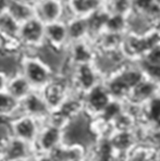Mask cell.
Returning a JSON list of instances; mask_svg holds the SVG:
<instances>
[{
  "label": "cell",
  "instance_id": "cell-20",
  "mask_svg": "<svg viewBox=\"0 0 160 161\" xmlns=\"http://www.w3.org/2000/svg\"><path fill=\"white\" fill-rule=\"evenodd\" d=\"M110 142L118 156L132 150L134 145V135L132 132H113Z\"/></svg>",
  "mask_w": 160,
  "mask_h": 161
},
{
  "label": "cell",
  "instance_id": "cell-32",
  "mask_svg": "<svg viewBox=\"0 0 160 161\" xmlns=\"http://www.w3.org/2000/svg\"><path fill=\"white\" fill-rule=\"evenodd\" d=\"M152 138H154V143L160 148V130L155 132L154 135H152Z\"/></svg>",
  "mask_w": 160,
  "mask_h": 161
},
{
  "label": "cell",
  "instance_id": "cell-23",
  "mask_svg": "<svg viewBox=\"0 0 160 161\" xmlns=\"http://www.w3.org/2000/svg\"><path fill=\"white\" fill-rule=\"evenodd\" d=\"M102 8L109 14L129 16L133 12V0H103Z\"/></svg>",
  "mask_w": 160,
  "mask_h": 161
},
{
  "label": "cell",
  "instance_id": "cell-28",
  "mask_svg": "<svg viewBox=\"0 0 160 161\" xmlns=\"http://www.w3.org/2000/svg\"><path fill=\"white\" fill-rule=\"evenodd\" d=\"M142 61L148 63V64L160 65V42L150 48L147 51L144 57L142 58Z\"/></svg>",
  "mask_w": 160,
  "mask_h": 161
},
{
  "label": "cell",
  "instance_id": "cell-15",
  "mask_svg": "<svg viewBox=\"0 0 160 161\" xmlns=\"http://www.w3.org/2000/svg\"><path fill=\"white\" fill-rule=\"evenodd\" d=\"M33 91H34V88L32 87V85L30 84L29 80L25 79L24 75L20 71L13 73L8 77L6 92L10 94L18 101H21Z\"/></svg>",
  "mask_w": 160,
  "mask_h": 161
},
{
  "label": "cell",
  "instance_id": "cell-24",
  "mask_svg": "<svg viewBox=\"0 0 160 161\" xmlns=\"http://www.w3.org/2000/svg\"><path fill=\"white\" fill-rule=\"evenodd\" d=\"M105 31L113 34H126L128 33V16L119 14H108L105 24Z\"/></svg>",
  "mask_w": 160,
  "mask_h": 161
},
{
  "label": "cell",
  "instance_id": "cell-34",
  "mask_svg": "<svg viewBox=\"0 0 160 161\" xmlns=\"http://www.w3.org/2000/svg\"><path fill=\"white\" fill-rule=\"evenodd\" d=\"M155 123H156V126H157V129H158V130H160V118H159V119L157 120V121H156V122H155Z\"/></svg>",
  "mask_w": 160,
  "mask_h": 161
},
{
  "label": "cell",
  "instance_id": "cell-2",
  "mask_svg": "<svg viewBox=\"0 0 160 161\" xmlns=\"http://www.w3.org/2000/svg\"><path fill=\"white\" fill-rule=\"evenodd\" d=\"M45 25L35 16L20 25L18 44L22 53H35L45 44Z\"/></svg>",
  "mask_w": 160,
  "mask_h": 161
},
{
  "label": "cell",
  "instance_id": "cell-8",
  "mask_svg": "<svg viewBox=\"0 0 160 161\" xmlns=\"http://www.w3.org/2000/svg\"><path fill=\"white\" fill-rule=\"evenodd\" d=\"M97 50L91 39L70 42L65 49L67 59L73 65H82L93 63Z\"/></svg>",
  "mask_w": 160,
  "mask_h": 161
},
{
  "label": "cell",
  "instance_id": "cell-12",
  "mask_svg": "<svg viewBox=\"0 0 160 161\" xmlns=\"http://www.w3.org/2000/svg\"><path fill=\"white\" fill-rule=\"evenodd\" d=\"M35 153L34 146L25 142L9 136L7 141L6 149H4L2 161H15L20 159H30Z\"/></svg>",
  "mask_w": 160,
  "mask_h": 161
},
{
  "label": "cell",
  "instance_id": "cell-26",
  "mask_svg": "<svg viewBox=\"0 0 160 161\" xmlns=\"http://www.w3.org/2000/svg\"><path fill=\"white\" fill-rule=\"evenodd\" d=\"M141 70H142L144 77L152 82H154L155 84H157L159 86L160 85V65H154V64H148V63L144 62L141 60Z\"/></svg>",
  "mask_w": 160,
  "mask_h": 161
},
{
  "label": "cell",
  "instance_id": "cell-38",
  "mask_svg": "<svg viewBox=\"0 0 160 161\" xmlns=\"http://www.w3.org/2000/svg\"><path fill=\"white\" fill-rule=\"evenodd\" d=\"M0 161H2V160H0Z\"/></svg>",
  "mask_w": 160,
  "mask_h": 161
},
{
  "label": "cell",
  "instance_id": "cell-21",
  "mask_svg": "<svg viewBox=\"0 0 160 161\" xmlns=\"http://www.w3.org/2000/svg\"><path fill=\"white\" fill-rule=\"evenodd\" d=\"M108 14L109 13L103 8H102L86 18L89 31V39L91 40L97 37L98 35L102 34L105 31V24L106 21H107Z\"/></svg>",
  "mask_w": 160,
  "mask_h": 161
},
{
  "label": "cell",
  "instance_id": "cell-25",
  "mask_svg": "<svg viewBox=\"0 0 160 161\" xmlns=\"http://www.w3.org/2000/svg\"><path fill=\"white\" fill-rule=\"evenodd\" d=\"M124 105H125V101L117 100V99H111L109 101L106 108L103 109V111L100 113L99 117L102 118L105 121L111 123L116 118L119 117L122 112L124 111Z\"/></svg>",
  "mask_w": 160,
  "mask_h": 161
},
{
  "label": "cell",
  "instance_id": "cell-1",
  "mask_svg": "<svg viewBox=\"0 0 160 161\" xmlns=\"http://www.w3.org/2000/svg\"><path fill=\"white\" fill-rule=\"evenodd\" d=\"M20 72L35 91H41L56 75L35 53L21 54Z\"/></svg>",
  "mask_w": 160,
  "mask_h": 161
},
{
  "label": "cell",
  "instance_id": "cell-6",
  "mask_svg": "<svg viewBox=\"0 0 160 161\" xmlns=\"http://www.w3.org/2000/svg\"><path fill=\"white\" fill-rule=\"evenodd\" d=\"M111 99L105 83H99L83 95L84 113L89 119L99 117Z\"/></svg>",
  "mask_w": 160,
  "mask_h": 161
},
{
  "label": "cell",
  "instance_id": "cell-10",
  "mask_svg": "<svg viewBox=\"0 0 160 161\" xmlns=\"http://www.w3.org/2000/svg\"><path fill=\"white\" fill-rule=\"evenodd\" d=\"M50 109L41 96V91H33L20 101V114H26L45 122Z\"/></svg>",
  "mask_w": 160,
  "mask_h": 161
},
{
  "label": "cell",
  "instance_id": "cell-35",
  "mask_svg": "<svg viewBox=\"0 0 160 161\" xmlns=\"http://www.w3.org/2000/svg\"><path fill=\"white\" fill-rule=\"evenodd\" d=\"M15 161H32V160H30V159H20V160H15Z\"/></svg>",
  "mask_w": 160,
  "mask_h": 161
},
{
  "label": "cell",
  "instance_id": "cell-36",
  "mask_svg": "<svg viewBox=\"0 0 160 161\" xmlns=\"http://www.w3.org/2000/svg\"><path fill=\"white\" fill-rule=\"evenodd\" d=\"M1 48H2V39H1V37H0V50H1Z\"/></svg>",
  "mask_w": 160,
  "mask_h": 161
},
{
  "label": "cell",
  "instance_id": "cell-19",
  "mask_svg": "<svg viewBox=\"0 0 160 161\" xmlns=\"http://www.w3.org/2000/svg\"><path fill=\"white\" fill-rule=\"evenodd\" d=\"M20 114V101L6 91L0 92V120L9 121Z\"/></svg>",
  "mask_w": 160,
  "mask_h": 161
},
{
  "label": "cell",
  "instance_id": "cell-30",
  "mask_svg": "<svg viewBox=\"0 0 160 161\" xmlns=\"http://www.w3.org/2000/svg\"><path fill=\"white\" fill-rule=\"evenodd\" d=\"M8 75L6 73H3L2 71H0V92L6 91L7 83H8Z\"/></svg>",
  "mask_w": 160,
  "mask_h": 161
},
{
  "label": "cell",
  "instance_id": "cell-31",
  "mask_svg": "<svg viewBox=\"0 0 160 161\" xmlns=\"http://www.w3.org/2000/svg\"><path fill=\"white\" fill-rule=\"evenodd\" d=\"M10 1L11 0H0V14L8 12Z\"/></svg>",
  "mask_w": 160,
  "mask_h": 161
},
{
  "label": "cell",
  "instance_id": "cell-18",
  "mask_svg": "<svg viewBox=\"0 0 160 161\" xmlns=\"http://www.w3.org/2000/svg\"><path fill=\"white\" fill-rule=\"evenodd\" d=\"M70 42L89 39V31L86 18L72 16L65 21Z\"/></svg>",
  "mask_w": 160,
  "mask_h": 161
},
{
  "label": "cell",
  "instance_id": "cell-11",
  "mask_svg": "<svg viewBox=\"0 0 160 161\" xmlns=\"http://www.w3.org/2000/svg\"><path fill=\"white\" fill-rule=\"evenodd\" d=\"M70 44L65 21L45 25V45L59 51H64Z\"/></svg>",
  "mask_w": 160,
  "mask_h": 161
},
{
  "label": "cell",
  "instance_id": "cell-37",
  "mask_svg": "<svg viewBox=\"0 0 160 161\" xmlns=\"http://www.w3.org/2000/svg\"><path fill=\"white\" fill-rule=\"evenodd\" d=\"M73 161H86L85 159H81V160H73Z\"/></svg>",
  "mask_w": 160,
  "mask_h": 161
},
{
  "label": "cell",
  "instance_id": "cell-27",
  "mask_svg": "<svg viewBox=\"0 0 160 161\" xmlns=\"http://www.w3.org/2000/svg\"><path fill=\"white\" fill-rule=\"evenodd\" d=\"M147 117L156 122L160 118V96L156 95L147 101Z\"/></svg>",
  "mask_w": 160,
  "mask_h": 161
},
{
  "label": "cell",
  "instance_id": "cell-5",
  "mask_svg": "<svg viewBox=\"0 0 160 161\" xmlns=\"http://www.w3.org/2000/svg\"><path fill=\"white\" fill-rule=\"evenodd\" d=\"M41 93L50 111L56 110L71 93V80L67 76L56 74Z\"/></svg>",
  "mask_w": 160,
  "mask_h": 161
},
{
  "label": "cell",
  "instance_id": "cell-4",
  "mask_svg": "<svg viewBox=\"0 0 160 161\" xmlns=\"http://www.w3.org/2000/svg\"><path fill=\"white\" fill-rule=\"evenodd\" d=\"M71 91L84 95L93 87L103 82L102 75L98 73L93 63L74 65L71 74Z\"/></svg>",
  "mask_w": 160,
  "mask_h": 161
},
{
  "label": "cell",
  "instance_id": "cell-7",
  "mask_svg": "<svg viewBox=\"0 0 160 161\" xmlns=\"http://www.w3.org/2000/svg\"><path fill=\"white\" fill-rule=\"evenodd\" d=\"M35 18L44 24L67 21L69 19L64 0H39L34 7Z\"/></svg>",
  "mask_w": 160,
  "mask_h": 161
},
{
  "label": "cell",
  "instance_id": "cell-22",
  "mask_svg": "<svg viewBox=\"0 0 160 161\" xmlns=\"http://www.w3.org/2000/svg\"><path fill=\"white\" fill-rule=\"evenodd\" d=\"M8 13L20 24L26 22V21L30 20V19L35 16L34 7L22 3V2L14 1V0H11L10 1Z\"/></svg>",
  "mask_w": 160,
  "mask_h": 161
},
{
  "label": "cell",
  "instance_id": "cell-17",
  "mask_svg": "<svg viewBox=\"0 0 160 161\" xmlns=\"http://www.w3.org/2000/svg\"><path fill=\"white\" fill-rule=\"evenodd\" d=\"M158 88V85L144 77L134 88L131 89L129 98L126 100L130 99L131 103H138L140 101H148L150 98L156 96Z\"/></svg>",
  "mask_w": 160,
  "mask_h": 161
},
{
  "label": "cell",
  "instance_id": "cell-16",
  "mask_svg": "<svg viewBox=\"0 0 160 161\" xmlns=\"http://www.w3.org/2000/svg\"><path fill=\"white\" fill-rule=\"evenodd\" d=\"M124 35L125 34H113L103 31L102 34L91 39L96 50L100 53H110V51L119 50L122 46Z\"/></svg>",
  "mask_w": 160,
  "mask_h": 161
},
{
  "label": "cell",
  "instance_id": "cell-13",
  "mask_svg": "<svg viewBox=\"0 0 160 161\" xmlns=\"http://www.w3.org/2000/svg\"><path fill=\"white\" fill-rule=\"evenodd\" d=\"M69 19L72 16L87 18L102 8L103 0H64Z\"/></svg>",
  "mask_w": 160,
  "mask_h": 161
},
{
  "label": "cell",
  "instance_id": "cell-9",
  "mask_svg": "<svg viewBox=\"0 0 160 161\" xmlns=\"http://www.w3.org/2000/svg\"><path fill=\"white\" fill-rule=\"evenodd\" d=\"M63 143V130L49 123L43 122L41 131L34 143L35 153H48L55 147Z\"/></svg>",
  "mask_w": 160,
  "mask_h": 161
},
{
  "label": "cell",
  "instance_id": "cell-29",
  "mask_svg": "<svg viewBox=\"0 0 160 161\" xmlns=\"http://www.w3.org/2000/svg\"><path fill=\"white\" fill-rule=\"evenodd\" d=\"M32 161H52V159L50 158V156L48 153H35L33 155V157L30 158Z\"/></svg>",
  "mask_w": 160,
  "mask_h": 161
},
{
  "label": "cell",
  "instance_id": "cell-14",
  "mask_svg": "<svg viewBox=\"0 0 160 161\" xmlns=\"http://www.w3.org/2000/svg\"><path fill=\"white\" fill-rule=\"evenodd\" d=\"M57 110L70 122L85 114L84 113L83 95H80L71 91L70 95L64 99V101L61 103Z\"/></svg>",
  "mask_w": 160,
  "mask_h": 161
},
{
  "label": "cell",
  "instance_id": "cell-3",
  "mask_svg": "<svg viewBox=\"0 0 160 161\" xmlns=\"http://www.w3.org/2000/svg\"><path fill=\"white\" fill-rule=\"evenodd\" d=\"M43 122L26 114H19L8 121L9 134L34 146Z\"/></svg>",
  "mask_w": 160,
  "mask_h": 161
},
{
  "label": "cell",
  "instance_id": "cell-33",
  "mask_svg": "<svg viewBox=\"0 0 160 161\" xmlns=\"http://www.w3.org/2000/svg\"><path fill=\"white\" fill-rule=\"evenodd\" d=\"M14 1H19V2H22V3L29 4V6L35 7V6H36V3L39 1V0H14Z\"/></svg>",
  "mask_w": 160,
  "mask_h": 161
}]
</instances>
